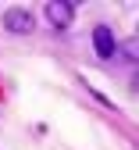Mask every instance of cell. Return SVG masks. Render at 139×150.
Listing matches in <instances>:
<instances>
[{
    "label": "cell",
    "mask_w": 139,
    "mask_h": 150,
    "mask_svg": "<svg viewBox=\"0 0 139 150\" xmlns=\"http://www.w3.org/2000/svg\"><path fill=\"white\" fill-rule=\"evenodd\" d=\"M125 61H135V40L125 43Z\"/></svg>",
    "instance_id": "277c9868"
},
{
    "label": "cell",
    "mask_w": 139,
    "mask_h": 150,
    "mask_svg": "<svg viewBox=\"0 0 139 150\" xmlns=\"http://www.w3.org/2000/svg\"><path fill=\"white\" fill-rule=\"evenodd\" d=\"M93 50H96V57H104V61L118 54V40H114V32L107 25H96L93 29Z\"/></svg>",
    "instance_id": "3957f363"
},
{
    "label": "cell",
    "mask_w": 139,
    "mask_h": 150,
    "mask_svg": "<svg viewBox=\"0 0 139 150\" xmlns=\"http://www.w3.org/2000/svg\"><path fill=\"white\" fill-rule=\"evenodd\" d=\"M71 18H75V7L68 4V0H50V4H47V22L54 29H68Z\"/></svg>",
    "instance_id": "7a4b0ae2"
},
{
    "label": "cell",
    "mask_w": 139,
    "mask_h": 150,
    "mask_svg": "<svg viewBox=\"0 0 139 150\" xmlns=\"http://www.w3.org/2000/svg\"><path fill=\"white\" fill-rule=\"evenodd\" d=\"M4 29L14 32V36H29L36 29V18H32L29 7H7L4 11Z\"/></svg>",
    "instance_id": "6da1fadb"
}]
</instances>
